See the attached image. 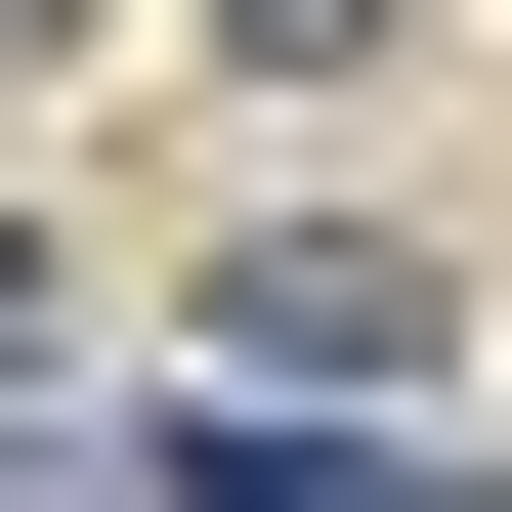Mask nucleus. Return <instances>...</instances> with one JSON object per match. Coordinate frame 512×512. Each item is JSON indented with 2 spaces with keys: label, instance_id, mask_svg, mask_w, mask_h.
I'll list each match as a JSON object with an SVG mask.
<instances>
[{
  "label": "nucleus",
  "instance_id": "1",
  "mask_svg": "<svg viewBox=\"0 0 512 512\" xmlns=\"http://www.w3.org/2000/svg\"><path fill=\"white\" fill-rule=\"evenodd\" d=\"M0 512H128V427H0Z\"/></svg>",
  "mask_w": 512,
  "mask_h": 512
}]
</instances>
